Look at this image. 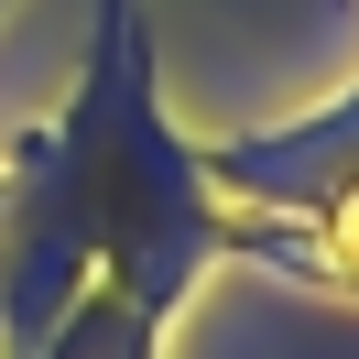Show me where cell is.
I'll use <instances>...</instances> for the list:
<instances>
[{
    "label": "cell",
    "instance_id": "1",
    "mask_svg": "<svg viewBox=\"0 0 359 359\" xmlns=\"http://www.w3.org/2000/svg\"><path fill=\"white\" fill-rule=\"evenodd\" d=\"M337 175H359V109H337L305 142H272V153H229V185H337Z\"/></svg>",
    "mask_w": 359,
    "mask_h": 359
}]
</instances>
